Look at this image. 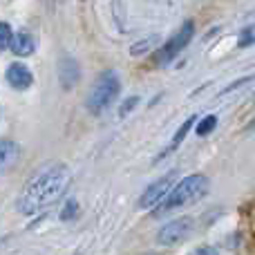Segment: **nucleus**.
I'll return each mask as SVG.
<instances>
[{"mask_svg":"<svg viewBox=\"0 0 255 255\" xmlns=\"http://www.w3.org/2000/svg\"><path fill=\"white\" fill-rule=\"evenodd\" d=\"M70 181L72 175L65 166H52L47 170L38 172L18 197V211L22 215H36L43 208L56 204L65 195Z\"/></svg>","mask_w":255,"mask_h":255,"instance_id":"nucleus-1","label":"nucleus"},{"mask_svg":"<svg viewBox=\"0 0 255 255\" xmlns=\"http://www.w3.org/2000/svg\"><path fill=\"white\" fill-rule=\"evenodd\" d=\"M208 193V179L204 175H190L184 177L179 184L172 186V190L168 193V197L159 204L157 215H163V213L177 211V208H184L188 204H195Z\"/></svg>","mask_w":255,"mask_h":255,"instance_id":"nucleus-2","label":"nucleus"},{"mask_svg":"<svg viewBox=\"0 0 255 255\" xmlns=\"http://www.w3.org/2000/svg\"><path fill=\"white\" fill-rule=\"evenodd\" d=\"M119 92H121L119 74H117V72H103V74L94 81L85 106H88V110L92 112V115H101V112H106L108 108L117 101Z\"/></svg>","mask_w":255,"mask_h":255,"instance_id":"nucleus-3","label":"nucleus"},{"mask_svg":"<svg viewBox=\"0 0 255 255\" xmlns=\"http://www.w3.org/2000/svg\"><path fill=\"white\" fill-rule=\"evenodd\" d=\"M190 233H193V220L190 217H177L159 231L157 240L163 247H177V244L186 242L190 238Z\"/></svg>","mask_w":255,"mask_h":255,"instance_id":"nucleus-4","label":"nucleus"},{"mask_svg":"<svg viewBox=\"0 0 255 255\" xmlns=\"http://www.w3.org/2000/svg\"><path fill=\"white\" fill-rule=\"evenodd\" d=\"M177 179V172H168L161 179H157L154 184H150L148 188L143 190V195L139 197V208H154L168 197V193L172 190Z\"/></svg>","mask_w":255,"mask_h":255,"instance_id":"nucleus-5","label":"nucleus"},{"mask_svg":"<svg viewBox=\"0 0 255 255\" xmlns=\"http://www.w3.org/2000/svg\"><path fill=\"white\" fill-rule=\"evenodd\" d=\"M190 38H193V22L186 20L184 25H181V29L177 31V34L172 36V38L168 40V43L163 45L161 49H159L157 61H159V63H170L172 58H175L177 54H179L181 49H184L186 45L190 43Z\"/></svg>","mask_w":255,"mask_h":255,"instance_id":"nucleus-6","label":"nucleus"},{"mask_svg":"<svg viewBox=\"0 0 255 255\" xmlns=\"http://www.w3.org/2000/svg\"><path fill=\"white\" fill-rule=\"evenodd\" d=\"M20 159V145L11 139H0V175L9 172Z\"/></svg>","mask_w":255,"mask_h":255,"instance_id":"nucleus-7","label":"nucleus"},{"mask_svg":"<svg viewBox=\"0 0 255 255\" xmlns=\"http://www.w3.org/2000/svg\"><path fill=\"white\" fill-rule=\"evenodd\" d=\"M7 81L13 90H27L31 83H34V76H31V72L27 70L25 65L13 63V65H9V70H7Z\"/></svg>","mask_w":255,"mask_h":255,"instance_id":"nucleus-8","label":"nucleus"},{"mask_svg":"<svg viewBox=\"0 0 255 255\" xmlns=\"http://www.w3.org/2000/svg\"><path fill=\"white\" fill-rule=\"evenodd\" d=\"M9 47L16 56H29V54H34V38L29 34H16L9 43Z\"/></svg>","mask_w":255,"mask_h":255,"instance_id":"nucleus-9","label":"nucleus"},{"mask_svg":"<svg viewBox=\"0 0 255 255\" xmlns=\"http://www.w3.org/2000/svg\"><path fill=\"white\" fill-rule=\"evenodd\" d=\"M195 119H197V117H190V119H186V121H184V124H181V128H179V130H177V132H175V139H172V141H170V145H168V148H166V150H163V152H161V154H159V159H163V157H166V154H168V152H170V150H175V148H177V145H179V143H181V141H184V139H186V134H188V132H190V128H193V126H195Z\"/></svg>","mask_w":255,"mask_h":255,"instance_id":"nucleus-10","label":"nucleus"},{"mask_svg":"<svg viewBox=\"0 0 255 255\" xmlns=\"http://www.w3.org/2000/svg\"><path fill=\"white\" fill-rule=\"evenodd\" d=\"M157 45H159V36H148V38H143V40H139V43L132 45L130 54L132 56H141V54L150 52V49L157 47Z\"/></svg>","mask_w":255,"mask_h":255,"instance_id":"nucleus-11","label":"nucleus"},{"mask_svg":"<svg viewBox=\"0 0 255 255\" xmlns=\"http://www.w3.org/2000/svg\"><path fill=\"white\" fill-rule=\"evenodd\" d=\"M215 126H217V117H215V115L204 117V119L199 121V126H197V134H199V136H206L208 132L215 130Z\"/></svg>","mask_w":255,"mask_h":255,"instance_id":"nucleus-12","label":"nucleus"},{"mask_svg":"<svg viewBox=\"0 0 255 255\" xmlns=\"http://www.w3.org/2000/svg\"><path fill=\"white\" fill-rule=\"evenodd\" d=\"M13 34H11V27L7 25V22H0V52H4V49L9 47V43H11Z\"/></svg>","mask_w":255,"mask_h":255,"instance_id":"nucleus-13","label":"nucleus"},{"mask_svg":"<svg viewBox=\"0 0 255 255\" xmlns=\"http://www.w3.org/2000/svg\"><path fill=\"white\" fill-rule=\"evenodd\" d=\"M136 101H139V99H136V97H130V99H126V103H124V106L119 108V117H128V112H130L132 108L136 106Z\"/></svg>","mask_w":255,"mask_h":255,"instance_id":"nucleus-14","label":"nucleus"},{"mask_svg":"<svg viewBox=\"0 0 255 255\" xmlns=\"http://www.w3.org/2000/svg\"><path fill=\"white\" fill-rule=\"evenodd\" d=\"M190 255H220V253H217V249H213V247H197Z\"/></svg>","mask_w":255,"mask_h":255,"instance_id":"nucleus-15","label":"nucleus"},{"mask_svg":"<svg viewBox=\"0 0 255 255\" xmlns=\"http://www.w3.org/2000/svg\"><path fill=\"white\" fill-rule=\"evenodd\" d=\"M76 208H79V206H76V202H70V204H67V208H65V211L61 213V217H63V220H70V217H74Z\"/></svg>","mask_w":255,"mask_h":255,"instance_id":"nucleus-16","label":"nucleus"},{"mask_svg":"<svg viewBox=\"0 0 255 255\" xmlns=\"http://www.w3.org/2000/svg\"><path fill=\"white\" fill-rule=\"evenodd\" d=\"M249 128H255V119L251 121V124H249Z\"/></svg>","mask_w":255,"mask_h":255,"instance_id":"nucleus-17","label":"nucleus"},{"mask_svg":"<svg viewBox=\"0 0 255 255\" xmlns=\"http://www.w3.org/2000/svg\"><path fill=\"white\" fill-rule=\"evenodd\" d=\"M253 103H255V97H253Z\"/></svg>","mask_w":255,"mask_h":255,"instance_id":"nucleus-18","label":"nucleus"}]
</instances>
